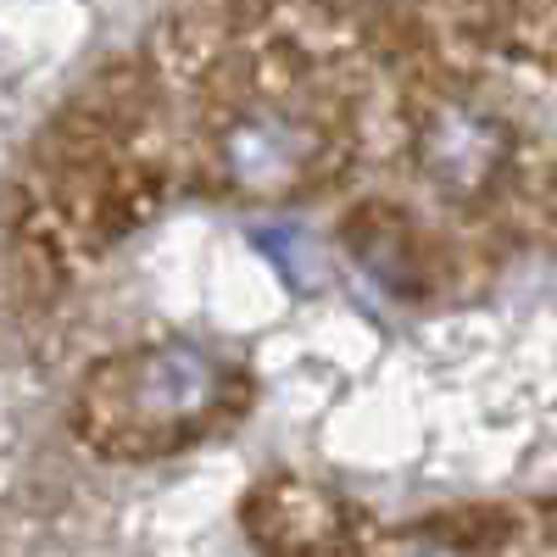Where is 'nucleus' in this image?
<instances>
[{
    "mask_svg": "<svg viewBox=\"0 0 557 557\" xmlns=\"http://www.w3.org/2000/svg\"><path fill=\"white\" fill-rule=\"evenodd\" d=\"M235 412V368L190 341L128 346L89 368L78 391V430L117 457H157L201 441Z\"/></svg>",
    "mask_w": 557,
    "mask_h": 557,
    "instance_id": "1",
    "label": "nucleus"
},
{
    "mask_svg": "<svg viewBox=\"0 0 557 557\" xmlns=\"http://www.w3.org/2000/svg\"><path fill=\"white\" fill-rule=\"evenodd\" d=\"M507 157H513V134L502 117H491L474 101H446L430 112L424 134H418V162L441 184L446 196H485L502 178Z\"/></svg>",
    "mask_w": 557,
    "mask_h": 557,
    "instance_id": "2",
    "label": "nucleus"
},
{
    "mask_svg": "<svg viewBox=\"0 0 557 557\" xmlns=\"http://www.w3.org/2000/svg\"><path fill=\"white\" fill-rule=\"evenodd\" d=\"M223 162L235 173L240 190L251 196H285L296 184H307V173L323 162V139L312 123H290L278 112H257V117H240L223 139Z\"/></svg>",
    "mask_w": 557,
    "mask_h": 557,
    "instance_id": "3",
    "label": "nucleus"
},
{
    "mask_svg": "<svg viewBox=\"0 0 557 557\" xmlns=\"http://www.w3.org/2000/svg\"><path fill=\"white\" fill-rule=\"evenodd\" d=\"M407 557H451V552H441V546H418V552H407Z\"/></svg>",
    "mask_w": 557,
    "mask_h": 557,
    "instance_id": "4",
    "label": "nucleus"
}]
</instances>
